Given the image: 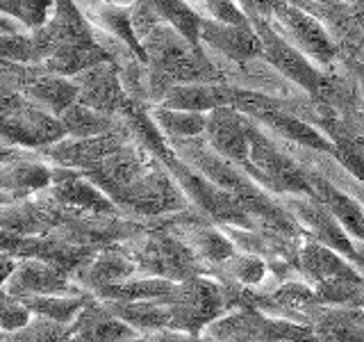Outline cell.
<instances>
[{"label":"cell","instance_id":"cell-14","mask_svg":"<svg viewBox=\"0 0 364 342\" xmlns=\"http://www.w3.org/2000/svg\"><path fill=\"white\" fill-rule=\"evenodd\" d=\"M5 290L26 299V296H50V294H82L80 285L39 258H23L5 283ZM89 294V292H87Z\"/></svg>","mask_w":364,"mask_h":342},{"label":"cell","instance_id":"cell-32","mask_svg":"<svg viewBox=\"0 0 364 342\" xmlns=\"http://www.w3.org/2000/svg\"><path fill=\"white\" fill-rule=\"evenodd\" d=\"M32 319L30 308L23 304L21 296L0 288V336L14 333Z\"/></svg>","mask_w":364,"mask_h":342},{"label":"cell","instance_id":"cell-28","mask_svg":"<svg viewBox=\"0 0 364 342\" xmlns=\"http://www.w3.org/2000/svg\"><path fill=\"white\" fill-rule=\"evenodd\" d=\"M94 299L91 294H50V296H26L23 304L30 308L32 315L53 319L57 324H73L80 311Z\"/></svg>","mask_w":364,"mask_h":342},{"label":"cell","instance_id":"cell-39","mask_svg":"<svg viewBox=\"0 0 364 342\" xmlns=\"http://www.w3.org/2000/svg\"><path fill=\"white\" fill-rule=\"evenodd\" d=\"M353 244H355V262H353V265L358 267V271L362 274V279H364V242L353 239Z\"/></svg>","mask_w":364,"mask_h":342},{"label":"cell","instance_id":"cell-41","mask_svg":"<svg viewBox=\"0 0 364 342\" xmlns=\"http://www.w3.org/2000/svg\"><path fill=\"white\" fill-rule=\"evenodd\" d=\"M350 308H362V311H364V294H360L358 299H355V304H353Z\"/></svg>","mask_w":364,"mask_h":342},{"label":"cell","instance_id":"cell-5","mask_svg":"<svg viewBox=\"0 0 364 342\" xmlns=\"http://www.w3.org/2000/svg\"><path fill=\"white\" fill-rule=\"evenodd\" d=\"M214 342L244 338L253 342H316L310 324H299L291 319L273 317L262 311H232L203 331Z\"/></svg>","mask_w":364,"mask_h":342},{"label":"cell","instance_id":"cell-3","mask_svg":"<svg viewBox=\"0 0 364 342\" xmlns=\"http://www.w3.org/2000/svg\"><path fill=\"white\" fill-rule=\"evenodd\" d=\"M162 165L168 169V174L173 176V180L178 182L182 194L187 197L191 208L200 212L205 219H210L216 226H237V228H246V231L255 228L248 210L230 192L221 190L219 185H214L212 180L200 176L198 171H193L189 165L182 162L176 153H171Z\"/></svg>","mask_w":364,"mask_h":342},{"label":"cell","instance_id":"cell-35","mask_svg":"<svg viewBox=\"0 0 364 342\" xmlns=\"http://www.w3.org/2000/svg\"><path fill=\"white\" fill-rule=\"evenodd\" d=\"M148 338H151V342H214L208 336H193V333H185V331H173V328L155 331V333H151Z\"/></svg>","mask_w":364,"mask_h":342},{"label":"cell","instance_id":"cell-11","mask_svg":"<svg viewBox=\"0 0 364 342\" xmlns=\"http://www.w3.org/2000/svg\"><path fill=\"white\" fill-rule=\"evenodd\" d=\"M53 182V165H48L37 151H18L0 165V192L9 203L32 199L48 190Z\"/></svg>","mask_w":364,"mask_h":342},{"label":"cell","instance_id":"cell-16","mask_svg":"<svg viewBox=\"0 0 364 342\" xmlns=\"http://www.w3.org/2000/svg\"><path fill=\"white\" fill-rule=\"evenodd\" d=\"M200 41L212 51L225 55L228 60L246 64L262 57V41L253 26H225V23L203 19Z\"/></svg>","mask_w":364,"mask_h":342},{"label":"cell","instance_id":"cell-42","mask_svg":"<svg viewBox=\"0 0 364 342\" xmlns=\"http://www.w3.org/2000/svg\"><path fill=\"white\" fill-rule=\"evenodd\" d=\"M130 342H151V338H148V336H136V338L130 340Z\"/></svg>","mask_w":364,"mask_h":342},{"label":"cell","instance_id":"cell-31","mask_svg":"<svg viewBox=\"0 0 364 342\" xmlns=\"http://www.w3.org/2000/svg\"><path fill=\"white\" fill-rule=\"evenodd\" d=\"M0 342H77L71 333V324H57L53 319L32 315L30 322L14 331L0 336Z\"/></svg>","mask_w":364,"mask_h":342},{"label":"cell","instance_id":"cell-26","mask_svg":"<svg viewBox=\"0 0 364 342\" xmlns=\"http://www.w3.org/2000/svg\"><path fill=\"white\" fill-rule=\"evenodd\" d=\"M60 123L66 137H73V140H87V137H98L123 128V121L119 117H109V114L96 112L80 103H73L60 114Z\"/></svg>","mask_w":364,"mask_h":342},{"label":"cell","instance_id":"cell-23","mask_svg":"<svg viewBox=\"0 0 364 342\" xmlns=\"http://www.w3.org/2000/svg\"><path fill=\"white\" fill-rule=\"evenodd\" d=\"M26 91V98L37 105L39 110L60 117L64 110H68L77 103V89L73 80H66L60 76H37L26 78V83L21 87Z\"/></svg>","mask_w":364,"mask_h":342},{"label":"cell","instance_id":"cell-44","mask_svg":"<svg viewBox=\"0 0 364 342\" xmlns=\"http://www.w3.org/2000/svg\"><path fill=\"white\" fill-rule=\"evenodd\" d=\"M362 3H364V0H362Z\"/></svg>","mask_w":364,"mask_h":342},{"label":"cell","instance_id":"cell-8","mask_svg":"<svg viewBox=\"0 0 364 342\" xmlns=\"http://www.w3.org/2000/svg\"><path fill=\"white\" fill-rule=\"evenodd\" d=\"M273 19L280 23L284 39L305 57H312L314 62L323 64L326 68H333V64L341 60L333 37L323 28V23L310 11L294 3H282L273 11Z\"/></svg>","mask_w":364,"mask_h":342},{"label":"cell","instance_id":"cell-34","mask_svg":"<svg viewBox=\"0 0 364 342\" xmlns=\"http://www.w3.org/2000/svg\"><path fill=\"white\" fill-rule=\"evenodd\" d=\"M53 0H18V16L28 23V26H39L46 21Z\"/></svg>","mask_w":364,"mask_h":342},{"label":"cell","instance_id":"cell-15","mask_svg":"<svg viewBox=\"0 0 364 342\" xmlns=\"http://www.w3.org/2000/svg\"><path fill=\"white\" fill-rule=\"evenodd\" d=\"M205 142L212 151L244 167L248 162V117L232 108H216L205 114Z\"/></svg>","mask_w":364,"mask_h":342},{"label":"cell","instance_id":"cell-27","mask_svg":"<svg viewBox=\"0 0 364 342\" xmlns=\"http://www.w3.org/2000/svg\"><path fill=\"white\" fill-rule=\"evenodd\" d=\"M176 283L164 279H146V276H132L128 281L112 283L94 294V299L100 301H146V299H159L173 290Z\"/></svg>","mask_w":364,"mask_h":342},{"label":"cell","instance_id":"cell-1","mask_svg":"<svg viewBox=\"0 0 364 342\" xmlns=\"http://www.w3.org/2000/svg\"><path fill=\"white\" fill-rule=\"evenodd\" d=\"M121 249L134 262L136 276L164 279L171 283L208 276V265L159 219L148 222L146 231L123 242Z\"/></svg>","mask_w":364,"mask_h":342},{"label":"cell","instance_id":"cell-9","mask_svg":"<svg viewBox=\"0 0 364 342\" xmlns=\"http://www.w3.org/2000/svg\"><path fill=\"white\" fill-rule=\"evenodd\" d=\"M276 199L280 201L282 208L303 226L307 239L326 244L333 251H337L339 256H344L348 262H355V244H353V239L335 219V214L316 197H294V194H284L282 199L280 197Z\"/></svg>","mask_w":364,"mask_h":342},{"label":"cell","instance_id":"cell-10","mask_svg":"<svg viewBox=\"0 0 364 342\" xmlns=\"http://www.w3.org/2000/svg\"><path fill=\"white\" fill-rule=\"evenodd\" d=\"M132 142L128 128H119L98 137H87V140H73V137H64V140L55 142L46 148H39V155L53 167H66V169H77L87 171L102 162L107 155L119 151L121 146Z\"/></svg>","mask_w":364,"mask_h":342},{"label":"cell","instance_id":"cell-20","mask_svg":"<svg viewBox=\"0 0 364 342\" xmlns=\"http://www.w3.org/2000/svg\"><path fill=\"white\" fill-rule=\"evenodd\" d=\"M299 274L305 283L316 285L335 279H362L358 267L326 244L305 239L299 251Z\"/></svg>","mask_w":364,"mask_h":342},{"label":"cell","instance_id":"cell-22","mask_svg":"<svg viewBox=\"0 0 364 342\" xmlns=\"http://www.w3.org/2000/svg\"><path fill=\"white\" fill-rule=\"evenodd\" d=\"M255 121L264 123L267 128H271L278 137H282V140H287V142H291L296 146L307 148V151L333 155V144L328 142V137L321 130H316L312 123L303 121L301 117H296V114H291L287 110L264 112Z\"/></svg>","mask_w":364,"mask_h":342},{"label":"cell","instance_id":"cell-4","mask_svg":"<svg viewBox=\"0 0 364 342\" xmlns=\"http://www.w3.org/2000/svg\"><path fill=\"white\" fill-rule=\"evenodd\" d=\"M171 311V328L203 336L214 319L228 313L221 285L212 276H193L176 283L168 294L159 296Z\"/></svg>","mask_w":364,"mask_h":342},{"label":"cell","instance_id":"cell-2","mask_svg":"<svg viewBox=\"0 0 364 342\" xmlns=\"http://www.w3.org/2000/svg\"><path fill=\"white\" fill-rule=\"evenodd\" d=\"M248 162L244 165L246 174L259 187H264L273 197H314V190L307 180V171L296 157L280 151L276 142L257 128L255 119L248 117Z\"/></svg>","mask_w":364,"mask_h":342},{"label":"cell","instance_id":"cell-17","mask_svg":"<svg viewBox=\"0 0 364 342\" xmlns=\"http://www.w3.org/2000/svg\"><path fill=\"white\" fill-rule=\"evenodd\" d=\"M132 276H136V267L119 244V247L98 249L96 256L75 274L73 281L80 285V290L94 296L98 290L107 288V285L128 281Z\"/></svg>","mask_w":364,"mask_h":342},{"label":"cell","instance_id":"cell-18","mask_svg":"<svg viewBox=\"0 0 364 342\" xmlns=\"http://www.w3.org/2000/svg\"><path fill=\"white\" fill-rule=\"evenodd\" d=\"M71 333L77 342H130L139 336L117 315H112L100 299H91L80 311L71 324Z\"/></svg>","mask_w":364,"mask_h":342},{"label":"cell","instance_id":"cell-7","mask_svg":"<svg viewBox=\"0 0 364 342\" xmlns=\"http://www.w3.org/2000/svg\"><path fill=\"white\" fill-rule=\"evenodd\" d=\"M148 228V222L132 219L125 214H85L73 212L55 228L50 235L89 249L119 247L128 239L141 235Z\"/></svg>","mask_w":364,"mask_h":342},{"label":"cell","instance_id":"cell-36","mask_svg":"<svg viewBox=\"0 0 364 342\" xmlns=\"http://www.w3.org/2000/svg\"><path fill=\"white\" fill-rule=\"evenodd\" d=\"M344 66L348 68V73H350V78L355 80V85H358V89H360V96H362V100H364V62H360V60H350V57H344Z\"/></svg>","mask_w":364,"mask_h":342},{"label":"cell","instance_id":"cell-43","mask_svg":"<svg viewBox=\"0 0 364 342\" xmlns=\"http://www.w3.org/2000/svg\"><path fill=\"white\" fill-rule=\"evenodd\" d=\"M355 313H358V317L364 322V311H362V308H355Z\"/></svg>","mask_w":364,"mask_h":342},{"label":"cell","instance_id":"cell-33","mask_svg":"<svg viewBox=\"0 0 364 342\" xmlns=\"http://www.w3.org/2000/svg\"><path fill=\"white\" fill-rule=\"evenodd\" d=\"M205 9L212 14V21L225 23V26H248V19L244 14V9L235 5L232 0H203Z\"/></svg>","mask_w":364,"mask_h":342},{"label":"cell","instance_id":"cell-25","mask_svg":"<svg viewBox=\"0 0 364 342\" xmlns=\"http://www.w3.org/2000/svg\"><path fill=\"white\" fill-rule=\"evenodd\" d=\"M208 276H221V279H230L239 285H246V288H257V290H273L267 288L269 279H276L271 274L267 260H262L259 256L253 254H244V251H235V254L228 258L221 265H212L208 267Z\"/></svg>","mask_w":364,"mask_h":342},{"label":"cell","instance_id":"cell-12","mask_svg":"<svg viewBox=\"0 0 364 342\" xmlns=\"http://www.w3.org/2000/svg\"><path fill=\"white\" fill-rule=\"evenodd\" d=\"M73 85L77 89L80 105L109 114V117L121 119L123 110L132 103L121 85L117 66L112 64H98L73 76Z\"/></svg>","mask_w":364,"mask_h":342},{"label":"cell","instance_id":"cell-37","mask_svg":"<svg viewBox=\"0 0 364 342\" xmlns=\"http://www.w3.org/2000/svg\"><path fill=\"white\" fill-rule=\"evenodd\" d=\"M337 187H339V185H337ZM339 190H344L346 194H350V197L355 199V201L362 205V208H364V185H362V182H358L355 178H350V176H348V178L344 180V185H341Z\"/></svg>","mask_w":364,"mask_h":342},{"label":"cell","instance_id":"cell-40","mask_svg":"<svg viewBox=\"0 0 364 342\" xmlns=\"http://www.w3.org/2000/svg\"><path fill=\"white\" fill-rule=\"evenodd\" d=\"M11 32H16V26L9 19L0 16V37H3V34H11Z\"/></svg>","mask_w":364,"mask_h":342},{"label":"cell","instance_id":"cell-38","mask_svg":"<svg viewBox=\"0 0 364 342\" xmlns=\"http://www.w3.org/2000/svg\"><path fill=\"white\" fill-rule=\"evenodd\" d=\"M16 258H9V256H0V288H5L7 279L11 276V271L16 267Z\"/></svg>","mask_w":364,"mask_h":342},{"label":"cell","instance_id":"cell-21","mask_svg":"<svg viewBox=\"0 0 364 342\" xmlns=\"http://www.w3.org/2000/svg\"><path fill=\"white\" fill-rule=\"evenodd\" d=\"M316 342H364V322L350 306H316L307 315Z\"/></svg>","mask_w":364,"mask_h":342},{"label":"cell","instance_id":"cell-13","mask_svg":"<svg viewBox=\"0 0 364 342\" xmlns=\"http://www.w3.org/2000/svg\"><path fill=\"white\" fill-rule=\"evenodd\" d=\"M60 205L85 214H123L82 171L53 167V182L46 190Z\"/></svg>","mask_w":364,"mask_h":342},{"label":"cell","instance_id":"cell-29","mask_svg":"<svg viewBox=\"0 0 364 342\" xmlns=\"http://www.w3.org/2000/svg\"><path fill=\"white\" fill-rule=\"evenodd\" d=\"M151 117L155 125L171 140H189V137H200L205 133V114L200 112H185V110H168V108H153Z\"/></svg>","mask_w":364,"mask_h":342},{"label":"cell","instance_id":"cell-24","mask_svg":"<svg viewBox=\"0 0 364 342\" xmlns=\"http://www.w3.org/2000/svg\"><path fill=\"white\" fill-rule=\"evenodd\" d=\"M112 315L134 328L139 336H151L155 331L171 328V311L162 299L146 301H102Z\"/></svg>","mask_w":364,"mask_h":342},{"label":"cell","instance_id":"cell-30","mask_svg":"<svg viewBox=\"0 0 364 342\" xmlns=\"http://www.w3.org/2000/svg\"><path fill=\"white\" fill-rule=\"evenodd\" d=\"M159 21H166L182 39H187L191 46L200 43V23L203 16L196 14L185 0H153Z\"/></svg>","mask_w":364,"mask_h":342},{"label":"cell","instance_id":"cell-19","mask_svg":"<svg viewBox=\"0 0 364 342\" xmlns=\"http://www.w3.org/2000/svg\"><path fill=\"white\" fill-rule=\"evenodd\" d=\"M307 180L314 190V197L321 201L326 208L335 214V219L341 224V228L348 233L350 239L364 242V208L346 194L344 190H339L333 180H328L323 174H318V169L305 167Z\"/></svg>","mask_w":364,"mask_h":342},{"label":"cell","instance_id":"cell-6","mask_svg":"<svg viewBox=\"0 0 364 342\" xmlns=\"http://www.w3.org/2000/svg\"><path fill=\"white\" fill-rule=\"evenodd\" d=\"M250 26L257 32V37L262 41V60H267L278 73L294 83L296 87H301L310 98L318 100L323 94V89L328 85V73L314 68V64L307 57L296 51L294 46L282 37V34L273 28V23L267 19H255L250 21Z\"/></svg>","mask_w":364,"mask_h":342}]
</instances>
